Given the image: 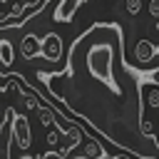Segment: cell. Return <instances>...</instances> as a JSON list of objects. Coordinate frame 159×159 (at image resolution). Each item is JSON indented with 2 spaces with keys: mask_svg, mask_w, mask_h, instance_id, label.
<instances>
[{
  "mask_svg": "<svg viewBox=\"0 0 159 159\" xmlns=\"http://www.w3.org/2000/svg\"><path fill=\"white\" fill-rule=\"evenodd\" d=\"M47 142H50V144H57V142H60V129H57V127L47 132Z\"/></svg>",
  "mask_w": 159,
  "mask_h": 159,
  "instance_id": "11",
  "label": "cell"
},
{
  "mask_svg": "<svg viewBox=\"0 0 159 159\" xmlns=\"http://www.w3.org/2000/svg\"><path fill=\"white\" fill-rule=\"evenodd\" d=\"M149 15L154 20H159V0H149Z\"/></svg>",
  "mask_w": 159,
  "mask_h": 159,
  "instance_id": "10",
  "label": "cell"
},
{
  "mask_svg": "<svg viewBox=\"0 0 159 159\" xmlns=\"http://www.w3.org/2000/svg\"><path fill=\"white\" fill-rule=\"evenodd\" d=\"M154 55H157V47H154L152 40H139V42H137V47H134V60H139L142 65H147V62L154 60Z\"/></svg>",
  "mask_w": 159,
  "mask_h": 159,
  "instance_id": "7",
  "label": "cell"
},
{
  "mask_svg": "<svg viewBox=\"0 0 159 159\" xmlns=\"http://www.w3.org/2000/svg\"><path fill=\"white\" fill-rule=\"evenodd\" d=\"M12 134H20V139H15V144L20 149H27L30 147V124H27V117H15V124H12Z\"/></svg>",
  "mask_w": 159,
  "mask_h": 159,
  "instance_id": "5",
  "label": "cell"
},
{
  "mask_svg": "<svg viewBox=\"0 0 159 159\" xmlns=\"http://www.w3.org/2000/svg\"><path fill=\"white\" fill-rule=\"evenodd\" d=\"M82 157L84 159H109L104 154V147L99 144V139H92V137H87L82 142Z\"/></svg>",
  "mask_w": 159,
  "mask_h": 159,
  "instance_id": "6",
  "label": "cell"
},
{
  "mask_svg": "<svg viewBox=\"0 0 159 159\" xmlns=\"http://www.w3.org/2000/svg\"><path fill=\"white\" fill-rule=\"evenodd\" d=\"M82 2H84V0H60L57 7H55L52 20H55V22H72V17H75V12H77V7H80Z\"/></svg>",
  "mask_w": 159,
  "mask_h": 159,
  "instance_id": "3",
  "label": "cell"
},
{
  "mask_svg": "<svg viewBox=\"0 0 159 159\" xmlns=\"http://www.w3.org/2000/svg\"><path fill=\"white\" fill-rule=\"evenodd\" d=\"M70 159H84V157H82V154H80V157H70Z\"/></svg>",
  "mask_w": 159,
  "mask_h": 159,
  "instance_id": "12",
  "label": "cell"
},
{
  "mask_svg": "<svg viewBox=\"0 0 159 159\" xmlns=\"http://www.w3.org/2000/svg\"><path fill=\"white\" fill-rule=\"evenodd\" d=\"M157 30H159V20H157Z\"/></svg>",
  "mask_w": 159,
  "mask_h": 159,
  "instance_id": "13",
  "label": "cell"
},
{
  "mask_svg": "<svg viewBox=\"0 0 159 159\" xmlns=\"http://www.w3.org/2000/svg\"><path fill=\"white\" fill-rule=\"evenodd\" d=\"M144 99H147V107L159 109V82H154V84H147V87H144Z\"/></svg>",
  "mask_w": 159,
  "mask_h": 159,
  "instance_id": "8",
  "label": "cell"
},
{
  "mask_svg": "<svg viewBox=\"0 0 159 159\" xmlns=\"http://www.w3.org/2000/svg\"><path fill=\"white\" fill-rule=\"evenodd\" d=\"M124 10H127V15L137 17L142 12V0H124Z\"/></svg>",
  "mask_w": 159,
  "mask_h": 159,
  "instance_id": "9",
  "label": "cell"
},
{
  "mask_svg": "<svg viewBox=\"0 0 159 159\" xmlns=\"http://www.w3.org/2000/svg\"><path fill=\"white\" fill-rule=\"evenodd\" d=\"M0 2H7V0H0Z\"/></svg>",
  "mask_w": 159,
  "mask_h": 159,
  "instance_id": "14",
  "label": "cell"
},
{
  "mask_svg": "<svg viewBox=\"0 0 159 159\" xmlns=\"http://www.w3.org/2000/svg\"><path fill=\"white\" fill-rule=\"evenodd\" d=\"M42 57L47 62H57L62 60V37L57 32H47L42 37Z\"/></svg>",
  "mask_w": 159,
  "mask_h": 159,
  "instance_id": "2",
  "label": "cell"
},
{
  "mask_svg": "<svg viewBox=\"0 0 159 159\" xmlns=\"http://www.w3.org/2000/svg\"><path fill=\"white\" fill-rule=\"evenodd\" d=\"M142 77L124 62V30L107 20L75 37L62 72H37L47 92L107 142L134 157L154 159L144 152L149 137L142 132L147 107Z\"/></svg>",
  "mask_w": 159,
  "mask_h": 159,
  "instance_id": "1",
  "label": "cell"
},
{
  "mask_svg": "<svg viewBox=\"0 0 159 159\" xmlns=\"http://www.w3.org/2000/svg\"><path fill=\"white\" fill-rule=\"evenodd\" d=\"M20 55H22L25 60H32V57L42 55V40H40L37 35L27 32V35L22 37V42H20Z\"/></svg>",
  "mask_w": 159,
  "mask_h": 159,
  "instance_id": "4",
  "label": "cell"
}]
</instances>
